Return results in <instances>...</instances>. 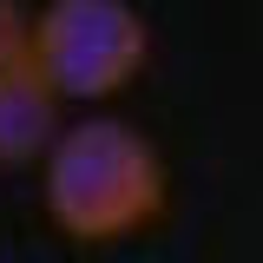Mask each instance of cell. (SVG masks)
I'll return each mask as SVG.
<instances>
[{"instance_id": "6da1fadb", "label": "cell", "mask_w": 263, "mask_h": 263, "mask_svg": "<svg viewBox=\"0 0 263 263\" xmlns=\"http://www.w3.org/2000/svg\"><path fill=\"white\" fill-rule=\"evenodd\" d=\"M40 197L46 217L72 237V243H119L138 237L145 224L164 217V178L158 145L125 119H86V125H60V138L40 158Z\"/></svg>"}, {"instance_id": "7a4b0ae2", "label": "cell", "mask_w": 263, "mask_h": 263, "mask_svg": "<svg viewBox=\"0 0 263 263\" xmlns=\"http://www.w3.org/2000/svg\"><path fill=\"white\" fill-rule=\"evenodd\" d=\"M27 53L60 99H112L138 79L152 27L132 0H46L27 33Z\"/></svg>"}, {"instance_id": "3957f363", "label": "cell", "mask_w": 263, "mask_h": 263, "mask_svg": "<svg viewBox=\"0 0 263 263\" xmlns=\"http://www.w3.org/2000/svg\"><path fill=\"white\" fill-rule=\"evenodd\" d=\"M60 105L66 99L33 66V53L0 66V171H20V164L46 158V145L60 138Z\"/></svg>"}, {"instance_id": "277c9868", "label": "cell", "mask_w": 263, "mask_h": 263, "mask_svg": "<svg viewBox=\"0 0 263 263\" xmlns=\"http://www.w3.org/2000/svg\"><path fill=\"white\" fill-rule=\"evenodd\" d=\"M27 33H33L27 7H20V0H0V66H13L27 53Z\"/></svg>"}]
</instances>
